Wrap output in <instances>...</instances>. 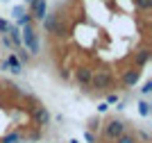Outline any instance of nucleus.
Instances as JSON below:
<instances>
[{
    "label": "nucleus",
    "mask_w": 152,
    "mask_h": 143,
    "mask_svg": "<svg viewBox=\"0 0 152 143\" xmlns=\"http://www.w3.org/2000/svg\"><path fill=\"white\" fill-rule=\"evenodd\" d=\"M127 132V123L121 118H109L107 123L102 125V139L107 143H114L118 136H123Z\"/></svg>",
    "instance_id": "nucleus-1"
},
{
    "label": "nucleus",
    "mask_w": 152,
    "mask_h": 143,
    "mask_svg": "<svg viewBox=\"0 0 152 143\" xmlns=\"http://www.w3.org/2000/svg\"><path fill=\"white\" fill-rule=\"evenodd\" d=\"M41 23H43V27L48 32H50L52 37H66V34H68V30H66V25L61 23V16H59V14H45V18L41 21Z\"/></svg>",
    "instance_id": "nucleus-2"
},
{
    "label": "nucleus",
    "mask_w": 152,
    "mask_h": 143,
    "mask_svg": "<svg viewBox=\"0 0 152 143\" xmlns=\"http://www.w3.org/2000/svg\"><path fill=\"white\" fill-rule=\"evenodd\" d=\"M114 87V75L111 70H93V77H91V84L89 89H95V91H109Z\"/></svg>",
    "instance_id": "nucleus-3"
},
{
    "label": "nucleus",
    "mask_w": 152,
    "mask_h": 143,
    "mask_svg": "<svg viewBox=\"0 0 152 143\" xmlns=\"http://www.w3.org/2000/svg\"><path fill=\"white\" fill-rule=\"evenodd\" d=\"M20 43L30 55H39V50H41L39 48V34L34 32L32 25H25V30L20 32Z\"/></svg>",
    "instance_id": "nucleus-4"
},
{
    "label": "nucleus",
    "mask_w": 152,
    "mask_h": 143,
    "mask_svg": "<svg viewBox=\"0 0 152 143\" xmlns=\"http://www.w3.org/2000/svg\"><path fill=\"white\" fill-rule=\"evenodd\" d=\"M32 120H34V125H37L39 130L48 127V125H50V111H48V107L37 105L34 109H32Z\"/></svg>",
    "instance_id": "nucleus-5"
},
{
    "label": "nucleus",
    "mask_w": 152,
    "mask_h": 143,
    "mask_svg": "<svg viewBox=\"0 0 152 143\" xmlns=\"http://www.w3.org/2000/svg\"><path fill=\"white\" fill-rule=\"evenodd\" d=\"M91 77H93V70H91L89 66H77V68L73 70V80H75V84H77V87L89 89Z\"/></svg>",
    "instance_id": "nucleus-6"
},
{
    "label": "nucleus",
    "mask_w": 152,
    "mask_h": 143,
    "mask_svg": "<svg viewBox=\"0 0 152 143\" xmlns=\"http://www.w3.org/2000/svg\"><path fill=\"white\" fill-rule=\"evenodd\" d=\"M141 80V68H136V66H132V68H127L121 73V84L123 87H136Z\"/></svg>",
    "instance_id": "nucleus-7"
},
{
    "label": "nucleus",
    "mask_w": 152,
    "mask_h": 143,
    "mask_svg": "<svg viewBox=\"0 0 152 143\" xmlns=\"http://www.w3.org/2000/svg\"><path fill=\"white\" fill-rule=\"evenodd\" d=\"M30 9H32V21H43L45 18V14H48V2L45 0H34L30 5Z\"/></svg>",
    "instance_id": "nucleus-8"
},
{
    "label": "nucleus",
    "mask_w": 152,
    "mask_h": 143,
    "mask_svg": "<svg viewBox=\"0 0 152 143\" xmlns=\"http://www.w3.org/2000/svg\"><path fill=\"white\" fill-rule=\"evenodd\" d=\"M150 57H152L150 48H141V50H136V52H134V66H136V68H143V66H148Z\"/></svg>",
    "instance_id": "nucleus-9"
},
{
    "label": "nucleus",
    "mask_w": 152,
    "mask_h": 143,
    "mask_svg": "<svg viewBox=\"0 0 152 143\" xmlns=\"http://www.w3.org/2000/svg\"><path fill=\"white\" fill-rule=\"evenodd\" d=\"M2 68L5 70H12V73H23V70H20V62L18 59H16V55H7V59L5 62H2Z\"/></svg>",
    "instance_id": "nucleus-10"
},
{
    "label": "nucleus",
    "mask_w": 152,
    "mask_h": 143,
    "mask_svg": "<svg viewBox=\"0 0 152 143\" xmlns=\"http://www.w3.org/2000/svg\"><path fill=\"white\" fill-rule=\"evenodd\" d=\"M114 143H139V139H136V130H134V132L127 130L125 134H123V136H118Z\"/></svg>",
    "instance_id": "nucleus-11"
},
{
    "label": "nucleus",
    "mask_w": 152,
    "mask_h": 143,
    "mask_svg": "<svg viewBox=\"0 0 152 143\" xmlns=\"http://www.w3.org/2000/svg\"><path fill=\"white\" fill-rule=\"evenodd\" d=\"M7 37H9V41H12L14 45H20V30L18 27H9V32H7Z\"/></svg>",
    "instance_id": "nucleus-12"
},
{
    "label": "nucleus",
    "mask_w": 152,
    "mask_h": 143,
    "mask_svg": "<svg viewBox=\"0 0 152 143\" xmlns=\"http://www.w3.org/2000/svg\"><path fill=\"white\" fill-rule=\"evenodd\" d=\"M134 7H139L141 12H150L152 9V0H132Z\"/></svg>",
    "instance_id": "nucleus-13"
},
{
    "label": "nucleus",
    "mask_w": 152,
    "mask_h": 143,
    "mask_svg": "<svg viewBox=\"0 0 152 143\" xmlns=\"http://www.w3.org/2000/svg\"><path fill=\"white\" fill-rule=\"evenodd\" d=\"M20 139H23L20 132H12V134H7V136L2 139V143H16V141H20Z\"/></svg>",
    "instance_id": "nucleus-14"
},
{
    "label": "nucleus",
    "mask_w": 152,
    "mask_h": 143,
    "mask_svg": "<svg viewBox=\"0 0 152 143\" xmlns=\"http://www.w3.org/2000/svg\"><path fill=\"white\" fill-rule=\"evenodd\" d=\"M25 25H32V14H23V16H18V27H25Z\"/></svg>",
    "instance_id": "nucleus-15"
},
{
    "label": "nucleus",
    "mask_w": 152,
    "mask_h": 143,
    "mask_svg": "<svg viewBox=\"0 0 152 143\" xmlns=\"http://www.w3.org/2000/svg\"><path fill=\"white\" fill-rule=\"evenodd\" d=\"M16 59H20V62H23V64H27V62H30V59H32V55H30V52H27L25 48H20V50H18V57H16Z\"/></svg>",
    "instance_id": "nucleus-16"
},
{
    "label": "nucleus",
    "mask_w": 152,
    "mask_h": 143,
    "mask_svg": "<svg viewBox=\"0 0 152 143\" xmlns=\"http://www.w3.org/2000/svg\"><path fill=\"white\" fill-rule=\"evenodd\" d=\"M139 111H141V116H150V105H148L145 100L139 102Z\"/></svg>",
    "instance_id": "nucleus-17"
},
{
    "label": "nucleus",
    "mask_w": 152,
    "mask_h": 143,
    "mask_svg": "<svg viewBox=\"0 0 152 143\" xmlns=\"http://www.w3.org/2000/svg\"><path fill=\"white\" fill-rule=\"evenodd\" d=\"M9 27H12V23H9V21L0 18V32H2V34H7V32H9Z\"/></svg>",
    "instance_id": "nucleus-18"
},
{
    "label": "nucleus",
    "mask_w": 152,
    "mask_h": 143,
    "mask_svg": "<svg viewBox=\"0 0 152 143\" xmlns=\"http://www.w3.org/2000/svg\"><path fill=\"white\" fill-rule=\"evenodd\" d=\"M98 127H100V118H91L89 120V132H95Z\"/></svg>",
    "instance_id": "nucleus-19"
},
{
    "label": "nucleus",
    "mask_w": 152,
    "mask_h": 143,
    "mask_svg": "<svg viewBox=\"0 0 152 143\" xmlns=\"http://www.w3.org/2000/svg\"><path fill=\"white\" fill-rule=\"evenodd\" d=\"M27 139H30V141H39V139H41V130H34V132H30V134H27Z\"/></svg>",
    "instance_id": "nucleus-20"
},
{
    "label": "nucleus",
    "mask_w": 152,
    "mask_h": 143,
    "mask_svg": "<svg viewBox=\"0 0 152 143\" xmlns=\"http://www.w3.org/2000/svg\"><path fill=\"white\" fill-rule=\"evenodd\" d=\"M141 91H143V95H148L152 91V82H145V84H143V89H141Z\"/></svg>",
    "instance_id": "nucleus-21"
},
{
    "label": "nucleus",
    "mask_w": 152,
    "mask_h": 143,
    "mask_svg": "<svg viewBox=\"0 0 152 143\" xmlns=\"http://www.w3.org/2000/svg\"><path fill=\"white\" fill-rule=\"evenodd\" d=\"M111 102H118V93H109L107 95V105H111Z\"/></svg>",
    "instance_id": "nucleus-22"
},
{
    "label": "nucleus",
    "mask_w": 152,
    "mask_h": 143,
    "mask_svg": "<svg viewBox=\"0 0 152 143\" xmlns=\"http://www.w3.org/2000/svg\"><path fill=\"white\" fill-rule=\"evenodd\" d=\"M2 43H5L7 48H14V43L9 41V37H7V34H2Z\"/></svg>",
    "instance_id": "nucleus-23"
},
{
    "label": "nucleus",
    "mask_w": 152,
    "mask_h": 143,
    "mask_svg": "<svg viewBox=\"0 0 152 143\" xmlns=\"http://www.w3.org/2000/svg\"><path fill=\"white\" fill-rule=\"evenodd\" d=\"M84 136H86V141H89V143H95V134H93V132H86Z\"/></svg>",
    "instance_id": "nucleus-24"
},
{
    "label": "nucleus",
    "mask_w": 152,
    "mask_h": 143,
    "mask_svg": "<svg viewBox=\"0 0 152 143\" xmlns=\"http://www.w3.org/2000/svg\"><path fill=\"white\" fill-rule=\"evenodd\" d=\"M23 14H25V9H23V7H16V9H14V16H23Z\"/></svg>",
    "instance_id": "nucleus-25"
},
{
    "label": "nucleus",
    "mask_w": 152,
    "mask_h": 143,
    "mask_svg": "<svg viewBox=\"0 0 152 143\" xmlns=\"http://www.w3.org/2000/svg\"><path fill=\"white\" fill-rule=\"evenodd\" d=\"M107 109H109V105H107V102H102V105L98 107V111H107Z\"/></svg>",
    "instance_id": "nucleus-26"
},
{
    "label": "nucleus",
    "mask_w": 152,
    "mask_h": 143,
    "mask_svg": "<svg viewBox=\"0 0 152 143\" xmlns=\"http://www.w3.org/2000/svg\"><path fill=\"white\" fill-rule=\"evenodd\" d=\"M68 143H80V141H75V139H73V141H68Z\"/></svg>",
    "instance_id": "nucleus-27"
}]
</instances>
